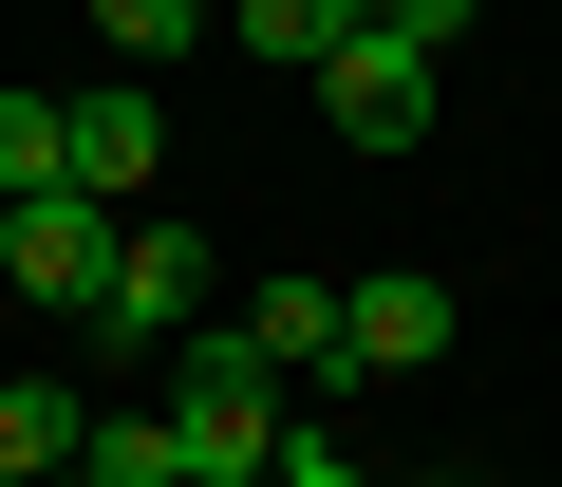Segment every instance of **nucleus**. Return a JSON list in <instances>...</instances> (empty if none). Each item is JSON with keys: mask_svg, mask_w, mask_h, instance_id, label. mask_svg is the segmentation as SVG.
I'll list each match as a JSON object with an SVG mask.
<instances>
[{"mask_svg": "<svg viewBox=\"0 0 562 487\" xmlns=\"http://www.w3.org/2000/svg\"><path fill=\"white\" fill-rule=\"evenodd\" d=\"M431 94H450V57H413L394 20H357V38L319 57V113H338L357 150H413V132H431Z\"/></svg>", "mask_w": 562, "mask_h": 487, "instance_id": "obj_1", "label": "nucleus"}, {"mask_svg": "<svg viewBox=\"0 0 562 487\" xmlns=\"http://www.w3.org/2000/svg\"><path fill=\"white\" fill-rule=\"evenodd\" d=\"M94 319H113V356L206 338V244H188V225H132V244H113V282H94Z\"/></svg>", "mask_w": 562, "mask_h": 487, "instance_id": "obj_2", "label": "nucleus"}, {"mask_svg": "<svg viewBox=\"0 0 562 487\" xmlns=\"http://www.w3.org/2000/svg\"><path fill=\"white\" fill-rule=\"evenodd\" d=\"M0 282L94 319V282H113V206H94V188H38V206H20V244H0Z\"/></svg>", "mask_w": 562, "mask_h": 487, "instance_id": "obj_3", "label": "nucleus"}, {"mask_svg": "<svg viewBox=\"0 0 562 487\" xmlns=\"http://www.w3.org/2000/svg\"><path fill=\"white\" fill-rule=\"evenodd\" d=\"M450 356V282H338V375H431Z\"/></svg>", "mask_w": 562, "mask_h": 487, "instance_id": "obj_4", "label": "nucleus"}, {"mask_svg": "<svg viewBox=\"0 0 562 487\" xmlns=\"http://www.w3.org/2000/svg\"><path fill=\"white\" fill-rule=\"evenodd\" d=\"M57 113H76V188H94V206H132V188L169 169V113H150V76H94V94H57Z\"/></svg>", "mask_w": 562, "mask_h": 487, "instance_id": "obj_5", "label": "nucleus"}, {"mask_svg": "<svg viewBox=\"0 0 562 487\" xmlns=\"http://www.w3.org/2000/svg\"><path fill=\"white\" fill-rule=\"evenodd\" d=\"M76 450H94V394H76V375H0V468H38V487H57Z\"/></svg>", "mask_w": 562, "mask_h": 487, "instance_id": "obj_6", "label": "nucleus"}, {"mask_svg": "<svg viewBox=\"0 0 562 487\" xmlns=\"http://www.w3.org/2000/svg\"><path fill=\"white\" fill-rule=\"evenodd\" d=\"M357 20H375V0H225V38H244V57H281V76H319Z\"/></svg>", "mask_w": 562, "mask_h": 487, "instance_id": "obj_7", "label": "nucleus"}, {"mask_svg": "<svg viewBox=\"0 0 562 487\" xmlns=\"http://www.w3.org/2000/svg\"><path fill=\"white\" fill-rule=\"evenodd\" d=\"M244 338H262V375H338V282H262Z\"/></svg>", "mask_w": 562, "mask_h": 487, "instance_id": "obj_8", "label": "nucleus"}, {"mask_svg": "<svg viewBox=\"0 0 562 487\" xmlns=\"http://www.w3.org/2000/svg\"><path fill=\"white\" fill-rule=\"evenodd\" d=\"M38 188H76V113L57 94H0V206H38Z\"/></svg>", "mask_w": 562, "mask_h": 487, "instance_id": "obj_9", "label": "nucleus"}, {"mask_svg": "<svg viewBox=\"0 0 562 487\" xmlns=\"http://www.w3.org/2000/svg\"><path fill=\"white\" fill-rule=\"evenodd\" d=\"M76 468H94V487H188V431H169V412H94Z\"/></svg>", "mask_w": 562, "mask_h": 487, "instance_id": "obj_10", "label": "nucleus"}, {"mask_svg": "<svg viewBox=\"0 0 562 487\" xmlns=\"http://www.w3.org/2000/svg\"><path fill=\"white\" fill-rule=\"evenodd\" d=\"M206 20H225V0H94V38H113V57H132V76H150V57H188V38H206Z\"/></svg>", "mask_w": 562, "mask_h": 487, "instance_id": "obj_11", "label": "nucleus"}, {"mask_svg": "<svg viewBox=\"0 0 562 487\" xmlns=\"http://www.w3.org/2000/svg\"><path fill=\"white\" fill-rule=\"evenodd\" d=\"M375 20H394V38H413V57H450V38H469V20H487V0H375Z\"/></svg>", "mask_w": 562, "mask_h": 487, "instance_id": "obj_12", "label": "nucleus"}, {"mask_svg": "<svg viewBox=\"0 0 562 487\" xmlns=\"http://www.w3.org/2000/svg\"><path fill=\"white\" fill-rule=\"evenodd\" d=\"M262 487H375V468H357V450H319V431H301V450H281V468H262Z\"/></svg>", "mask_w": 562, "mask_h": 487, "instance_id": "obj_13", "label": "nucleus"}, {"mask_svg": "<svg viewBox=\"0 0 562 487\" xmlns=\"http://www.w3.org/2000/svg\"><path fill=\"white\" fill-rule=\"evenodd\" d=\"M0 244H20V206H0Z\"/></svg>", "mask_w": 562, "mask_h": 487, "instance_id": "obj_14", "label": "nucleus"}, {"mask_svg": "<svg viewBox=\"0 0 562 487\" xmlns=\"http://www.w3.org/2000/svg\"><path fill=\"white\" fill-rule=\"evenodd\" d=\"M0 487H38V468H0Z\"/></svg>", "mask_w": 562, "mask_h": 487, "instance_id": "obj_15", "label": "nucleus"}, {"mask_svg": "<svg viewBox=\"0 0 562 487\" xmlns=\"http://www.w3.org/2000/svg\"><path fill=\"white\" fill-rule=\"evenodd\" d=\"M57 487H94V468H57Z\"/></svg>", "mask_w": 562, "mask_h": 487, "instance_id": "obj_16", "label": "nucleus"}, {"mask_svg": "<svg viewBox=\"0 0 562 487\" xmlns=\"http://www.w3.org/2000/svg\"><path fill=\"white\" fill-rule=\"evenodd\" d=\"M413 487H450V468H413Z\"/></svg>", "mask_w": 562, "mask_h": 487, "instance_id": "obj_17", "label": "nucleus"}]
</instances>
